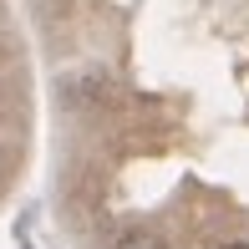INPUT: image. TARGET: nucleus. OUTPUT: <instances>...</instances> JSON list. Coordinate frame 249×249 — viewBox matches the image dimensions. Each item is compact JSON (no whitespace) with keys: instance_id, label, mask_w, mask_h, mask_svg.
<instances>
[{"instance_id":"2","label":"nucleus","mask_w":249,"mask_h":249,"mask_svg":"<svg viewBox=\"0 0 249 249\" xmlns=\"http://www.w3.org/2000/svg\"><path fill=\"white\" fill-rule=\"evenodd\" d=\"M224 249H249V244H224Z\"/></svg>"},{"instance_id":"1","label":"nucleus","mask_w":249,"mask_h":249,"mask_svg":"<svg viewBox=\"0 0 249 249\" xmlns=\"http://www.w3.org/2000/svg\"><path fill=\"white\" fill-rule=\"evenodd\" d=\"M117 249H168L163 239H158V234H142V229H127L117 239Z\"/></svg>"}]
</instances>
